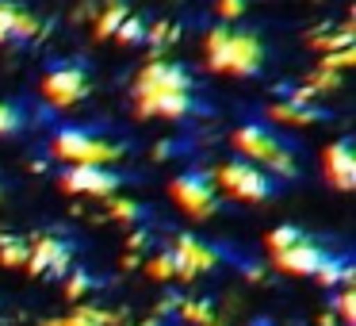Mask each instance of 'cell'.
Listing matches in <instances>:
<instances>
[{
    "label": "cell",
    "mask_w": 356,
    "mask_h": 326,
    "mask_svg": "<svg viewBox=\"0 0 356 326\" xmlns=\"http://www.w3.org/2000/svg\"><path fill=\"white\" fill-rule=\"evenodd\" d=\"M207 65L215 73H230V77H257L264 65V42L257 31H238V27H211L207 31Z\"/></svg>",
    "instance_id": "6da1fadb"
},
{
    "label": "cell",
    "mask_w": 356,
    "mask_h": 326,
    "mask_svg": "<svg viewBox=\"0 0 356 326\" xmlns=\"http://www.w3.org/2000/svg\"><path fill=\"white\" fill-rule=\"evenodd\" d=\"M230 146L238 150L245 162L261 165L268 177L276 180H291L295 173H299V157H295V150L287 146L280 134H272L264 123H245L238 127V131L230 134Z\"/></svg>",
    "instance_id": "7a4b0ae2"
},
{
    "label": "cell",
    "mask_w": 356,
    "mask_h": 326,
    "mask_svg": "<svg viewBox=\"0 0 356 326\" xmlns=\"http://www.w3.org/2000/svg\"><path fill=\"white\" fill-rule=\"evenodd\" d=\"M54 157L70 165H111L127 154L123 142H111V139H96L88 131H77V127H65V131L54 134Z\"/></svg>",
    "instance_id": "3957f363"
},
{
    "label": "cell",
    "mask_w": 356,
    "mask_h": 326,
    "mask_svg": "<svg viewBox=\"0 0 356 326\" xmlns=\"http://www.w3.org/2000/svg\"><path fill=\"white\" fill-rule=\"evenodd\" d=\"M211 177L218 180V188H222L226 196L245 200V203H261V200H268V196L276 192V180H272L261 165L245 162V157H238V162H222Z\"/></svg>",
    "instance_id": "277c9868"
},
{
    "label": "cell",
    "mask_w": 356,
    "mask_h": 326,
    "mask_svg": "<svg viewBox=\"0 0 356 326\" xmlns=\"http://www.w3.org/2000/svg\"><path fill=\"white\" fill-rule=\"evenodd\" d=\"M192 73L177 62H146L138 70V81H134V96H157V93H192Z\"/></svg>",
    "instance_id": "5b68a950"
},
{
    "label": "cell",
    "mask_w": 356,
    "mask_h": 326,
    "mask_svg": "<svg viewBox=\"0 0 356 326\" xmlns=\"http://www.w3.org/2000/svg\"><path fill=\"white\" fill-rule=\"evenodd\" d=\"M169 196L180 203V211H188V215H195V219H207L218 211V196H215V188H211V180L203 177V173H180L169 185Z\"/></svg>",
    "instance_id": "8992f818"
},
{
    "label": "cell",
    "mask_w": 356,
    "mask_h": 326,
    "mask_svg": "<svg viewBox=\"0 0 356 326\" xmlns=\"http://www.w3.org/2000/svg\"><path fill=\"white\" fill-rule=\"evenodd\" d=\"M73 261V246L70 242H58L54 234H39V238L27 246V265L24 269L31 272V277H62L65 269H70Z\"/></svg>",
    "instance_id": "52a82bcc"
},
{
    "label": "cell",
    "mask_w": 356,
    "mask_h": 326,
    "mask_svg": "<svg viewBox=\"0 0 356 326\" xmlns=\"http://www.w3.org/2000/svg\"><path fill=\"white\" fill-rule=\"evenodd\" d=\"M42 96H47L54 108H70V104H77L88 96V73L81 70V65H54V70L42 77Z\"/></svg>",
    "instance_id": "ba28073f"
},
{
    "label": "cell",
    "mask_w": 356,
    "mask_h": 326,
    "mask_svg": "<svg viewBox=\"0 0 356 326\" xmlns=\"http://www.w3.org/2000/svg\"><path fill=\"white\" fill-rule=\"evenodd\" d=\"M62 188L77 196H111L119 188V173H111V165H70L62 169Z\"/></svg>",
    "instance_id": "9c48e42d"
},
{
    "label": "cell",
    "mask_w": 356,
    "mask_h": 326,
    "mask_svg": "<svg viewBox=\"0 0 356 326\" xmlns=\"http://www.w3.org/2000/svg\"><path fill=\"white\" fill-rule=\"evenodd\" d=\"M322 261H325V249L310 238H299L295 246L272 254V265H276L280 272H287V277H314Z\"/></svg>",
    "instance_id": "30bf717a"
},
{
    "label": "cell",
    "mask_w": 356,
    "mask_h": 326,
    "mask_svg": "<svg viewBox=\"0 0 356 326\" xmlns=\"http://www.w3.org/2000/svg\"><path fill=\"white\" fill-rule=\"evenodd\" d=\"M134 111L138 119H184L192 111H200V104L192 100V93H157V96H134Z\"/></svg>",
    "instance_id": "8fae6325"
},
{
    "label": "cell",
    "mask_w": 356,
    "mask_h": 326,
    "mask_svg": "<svg viewBox=\"0 0 356 326\" xmlns=\"http://www.w3.org/2000/svg\"><path fill=\"white\" fill-rule=\"evenodd\" d=\"M322 165H325V180L341 192H353L356 188V154H353V142L348 139H337L325 146L322 154Z\"/></svg>",
    "instance_id": "7c38bea8"
},
{
    "label": "cell",
    "mask_w": 356,
    "mask_h": 326,
    "mask_svg": "<svg viewBox=\"0 0 356 326\" xmlns=\"http://www.w3.org/2000/svg\"><path fill=\"white\" fill-rule=\"evenodd\" d=\"M172 254L180 257V261L188 265V269L200 277V272H211L218 265V254L207 246V242H200L195 234H177V242H172Z\"/></svg>",
    "instance_id": "4fadbf2b"
},
{
    "label": "cell",
    "mask_w": 356,
    "mask_h": 326,
    "mask_svg": "<svg viewBox=\"0 0 356 326\" xmlns=\"http://www.w3.org/2000/svg\"><path fill=\"white\" fill-rule=\"evenodd\" d=\"M268 119L276 123H295V127H307V123H322L330 119V111L318 108V104H299V100H280L268 108Z\"/></svg>",
    "instance_id": "5bb4252c"
},
{
    "label": "cell",
    "mask_w": 356,
    "mask_h": 326,
    "mask_svg": "<svg viewBox=\"0 0 356 326\" xmlns=\"http://www.w3.org/2000/svg\"><path fill=\"white\" fill-rule=\"evenodd\" d=\"M127 16H131L127 0H108V4L96 12V39H111V35H115V27L123 24Z\"/></svg>",
    "instance_id": "9a60e30c"
},
{
    "label": "cell",
    "mask_w": 356,
    "mask_h": 326,
    "mask_svg": "<svg viewBox=\"0 0 356 326\" xmlns=\"http://www.w3.org/2000/svg\"><path fill=\"white\" fill-rule=\"evenodd\" d=\"M314 277L322 280L325 288H333V284H353V277H356V272H353V265H348L345 257H330V254H325V261L318 265V272H314Z\"/></svg>",
    "instance_id": "2e32d148"
},
{
    "label": "cell",
    "mask_w": 356,
    "mask_h": 326,
    "mask_svg": "<svg viewBox=\"0 0 356 326\" xmlns=\"http://www.w3.org/2000/svg\"><path fill=\"white\" fill-rule=\"evenodd\" d=\"M0 265H8V269L27 265V242L19 234H0Z\"/></svg>",
    "instance_id": "e0dca14e"
},
{
    "label": "cell",
    "mask_w": 356,
    "mask_h": 326,
    "mask_svg": "<svg viewBox=\"0 0 356 326\" xmlns=\"http://www.w3.org/2000/svg\"><path fill=\"white\" fill-rule=\"evenodd\" d=\"M177 311L184 315V323H192V326H211L215 323V307H211V300H180Z\"/></svg>",
    "instance_id": "ac0fdd59"
},
{
    "label": "cell",
    "mask_w": 356,
    "mask_h": 326,
    "mask_svg": "<svg viewBox=\"0 0 356 326\" xmlns=\"http://www.w3.org/2000/svg\"><path fill=\"white\" fill-rule=\"evenodd\" d=\"M177 35H180V31H177V27L169 24V20H157L154 27H146V42H149V54L157 58V54H161L165 47H169V42H177Z\"/></svg>",
    "instance_id": "d6986e66"
},
{
    "label": "cell",
    "mask_w": 356,
    "mask_h": 326,
    "mask_svg": "<svg viewBox=\"0 0 356 326\" xmlns=\"http://www.w3.org/2000/svg\"><path fill=\"white\" fill-rule=\"evenodd\" d=\"M111 39H119L123 47H138V42H146V24H142V16H134V12H131V16L115 27Z\"/></svg>",
    "instance_id": "ffe728a7"
},
{
    "label": "cell",
    "mask_w": 356,
    "mask_h": 326,
    "mask_svg": "<svg viewBox=\"0 0 356 326\" xmlns=\"http://www.w3.org/2000/svg\"><path fill=\"white\" fill-rule=\"evenodd\" d=\"M353 27H341V31H333V35H314V50H322V54H330V50H341V47H353Z\"/></svg>",
    "instance_id": "44dd1931"
},
{
    "label": "cell",
    "mask_w": 356,
    "mask_h": 326,
    "mask_svg": "<svg viewBox=\"0 0 356 326\" xmlns=\"http://www.w3.org/2000/svg\"><path fill=\"white\" fill-rule=\"evenodd\" d=\"M307 88H310V93H333V88H341V73L337 70H322V65H318V70L307 77Z\"/></svg>",
    "instance_id": "7402d4cb"
},
{
    "label": "cell",
    "mask_w": 356,
    "mask_h": 326,
    "mask_svg": "<svg viewBox=\"0 0 356 326\" xmlns=\"http://www.w3.org/2000/svg\"><path fill=\"white\" fill-rule=\"evenodd\" d=\"M42 35V20L31 12H16V27H12V39H35Z\"/></svg>",
    "instance_id": "603a6c76"
},
{
    "label": "cell",
    "mask_w": 356,
    "mask_h": 326,
    "mask_svg": "<svg viewBox=\"0 0 356 326\" xmlns=\"http://www.w3.org/2000/svg\"><path fill=\"white\" fill-rule=\"evenodd\" d=\"M299 238H307V234H302L299 226L284 223V226H276V231L268 234V246H272V254H276V249H287V246H295Z\"/></svg>",
    "instance_id": "cb8c5ba5"
},
{
    "label": "cell",
    "mask_w": 356,
    "mask_h": 326,
    "mask_svg": "<svg viewBox=\"0 0 356 326\" xmlns=\"http://www.w3.org/2000/svg\"><path fill=\"white\" fill-rule=\"evenodd\" d=\"M19 127H24V111H19L16 104L0 100V139H4V134H16Z\"/></svg>",
    "instance_id": "d4e9b609"
},
{
    "label": "cell",
    "mask_w": 356,
    "mask_h": 326,
    "mask_svg": "<svg viewBox=\"0 0 356 326\" xmlns=\"http://www.w3.org/2000/svg\"><path fill=\"white\" fill-rule=\"evenodd\" d=\"M108 215L119 219V223H134V219H142V208L134 200H111L108 203Z\"/></svg>",
    "instance_id": "484cf974"
},
{
    "label": "cell",
    "mask_w": 356,
    "mask_h": 326,
    "mask_svg": "<svg viewBox=\"0 0 356 326\" xmlns=\"http://www.w3.org/2000/svg\"><path fill=\"white\" fill-rule=\"evenodd\" d=\"M337 315L345 326H356V292L353 288H341L337 292Z\"/></svg>",
    "instance_id": "4316f807"
},
{
    "label": "cell",
    "mask_w": 356,
    "mask_h": 326,
    "mask_svg": "<svg viewBox=\"0 0 356 326\" xmlns=\"http://www.w3.org/2000/svg\"><path fill=\"white\" fill-rule=\"evenodd\" d=\"M96 280L88 277L85 269H77V272H70V280H65V295L70 300H81V295H88V288H92Z\"/></svg>",
    "instance_id": "83f0119b"
},
{
    "label": "cell",
    "mask_w": 356,
    "mask_h": 326,
    "mask_svg": "<svg viewBox=\"0 0 356 326\" xmlns=\"http://www.w3.org/2000/svg\"><path fill=\"white\" fill-rule=\"evenodd\" d=\"M356 62V47H341V50H330V54L322 58V70H345V65Z\"/></svg>",
    "instance_id": "f1b7e54d"
},
{
    "label": "cell",
    "mask_w": 356,
    "mask_h": 326,
    "mask_svg": "<svg viewBox=\"0 0 356 326\" xmlns=\"http://www.w3.org/2000/svg\"><path fill=\"white\" fill-rule=\"evenodd\" d=\"M146 272L154 280H172V254H169V249H165V254H157V257H149Z\"/></svg>",
    "instance_id": "f546056e"
},
{
    "label": "cell",
    "mask_w": 356,
    "mask_h": 326,
    "mask_svg": "<svg viewBox=\"0 0 356 326\" xmlns=\"http://www.w3.org/2000/svg\"><path fill=\"white\" fill-rule=\"evenodd\" d=\"M16 4L0 0V42H12V27H16Z\"/></svg>",
    "instance_id": "4dcf8cb0"
},
{
    "label": "cell",
    "mask_w": 356,
    "mask_h": 326,
    "mask_svg": "<svg viewBox=\"0 0 356 326\" xmlns=\"http://www.w3.org/2000/svg\"><path fill=\"white\" fill-rule=\"evenodd\" d=\"M245 12V0H218V16L222 20H238Z\"/></svg>",
    "instance_id": "1f68e13d"
},
{
    "label": "cell",
    "mask_w": 356,
    "mask_h": 326,
    "mask_svg": "<svg viewBox=\"0 0 356 326\" xmlns=\"http://www.w3.org/2000/svg\"><path fill=\"white\" fill-rule=\"evenodd\" d=\"M146 242H149V234H146V231H134L131 238H127V249H142Z\"/></svg>",
    "instance_id": "d6a6232c"
},
{
    "label": "cell",
    "mask_w": 356,
    "mask_h": 326,
    "mask_svg": "<svg viewBox=\"0 0 356 326\" xmlns=\"http://www.w3.org/2000/svg\"><path fill=\"white\" fill-rule=\"evenodd\" d=\"M169 154H177V146H172V142H157V146H154V157H157V162H165Z\"/></svg>",
    "instance_id": "836d02e7"
},
{
    "label": "cell",
    "mask_w": 356,
    "mask_h": 326,
    "mask_svg": "<svg viewBox=\"0 0 356 326\" xmlns=\"http://www.w3.org/2000/svg\"><path fill=\"white\" fill-rule=\"evenodd\" d=\"M134 326H165L161 318H146V323H134Z\"/></svg>",
    "instance_id": "e575fe53"
},
{
    "label": "cell",
    "mask_w": 356,
    "mask_h": 326,
    "mask_svg": "<svg viewBox=\"0 0 356 326\" xmlns=\"http://www.w3.org/2000/svg\"><path fill=\"white\" fill-rule=\"evenodd\" d=\"M42 326H65V318H47Z\"/></svg>",
    "instance_id": "d590c367"
},
{
    "label": "cell",
    "mask_w": 356,
    "mask_h": 326,
    "mask_svg": "<svg viewBox=\"0 0 356 326\" xmlns=\"http://www.w3.org/2000/svg\"><path fill=\"white\" fill-rule=\"evenodd\" d=\"M318 326H333V315H322V318H318Z\"/></svg>",
    "instance_id": "8d00e7d4"
},
{
    "label": "cell",
    "mask_w": 356,
    "mask_h": 326,
    "mask_svg": "<svg viewBox=\"0 0 356 326\" xmlns=\"http://www.w3.org/2000/svg\"><path fill=\"white\" fill-rule=\"evenodd\" d=\"M0 196H4V188H0Z\"/></svg>",
    "instance_id": "74e56055"
},
{
    "label": "cell",
    "mask_w": 356,
    "mask_h": 326,
    "mask_svg": "<svg viewBox=\"0 0 356 326\" xmlns=\"http://www.w3.org/2000/svg\"><path fill=\"white\" fill-rule=\"evenodd\" d=\"M211 326H218V323H211Z\"/></svg>",
    "instance_id": "f35d334b"
}]
</instances>
